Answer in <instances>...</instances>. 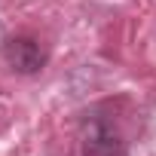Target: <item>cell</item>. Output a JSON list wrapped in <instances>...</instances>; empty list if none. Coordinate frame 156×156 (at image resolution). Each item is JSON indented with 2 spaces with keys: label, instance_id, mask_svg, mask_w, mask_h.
Listing matches in <instances>:
<instances>
[{
  "label": "cell",
  "instance_id": "2",
  "mask_svg": "<svg viewBox=\"0 0 156 156\" xmlns=\"http://www.w3.org/2000/svg\"><path fill=\"white\" fill-rule=\"evenodd\" d=\"M3 58L6 64L22 73V76H31V73H40L43 64H46V52L43 46L34 40V37H9L6 46H3Z\"/></svg>",
  "mask_w": 156,
  "mask_h": 156
},
{
  "label": "cell",
  "instance_id": "1",
  "mask_svg": "<svg viewBox=\"0 0 156 156\" xmlns=\"http://www.w3.org/2000/svg\"><path fill=\"white\" fill-rule=\"evenodd\" d=\"M80 153L83 156H129V147L122 141V135L107 122V119H89L83 126V138H80Z\"/></svg>",
  "mask_w": 156,
  "mask_h": 156
}]
</instances>
